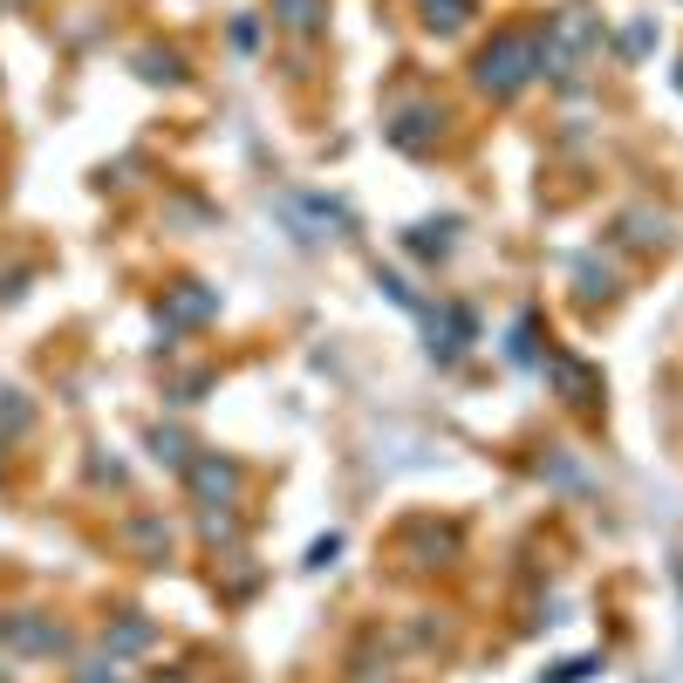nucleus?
Instances as JSON below:
<instances>
[{"label": "nucleus", "instance_id": "f257e3e1", "mask_svg": "<svg viewBox=\"0 0 683 683\" xmlns=\"http://www.w3.org/2000/svg\"><path fill=\"white\" fill-rule=\"evenodd\" d=\"M520 62H526V41H505L499 56H486V83H492V89H513L520 75H526Z\"/></svg>", "mask_w": 683, "mask_h": 683}]
</instances>
